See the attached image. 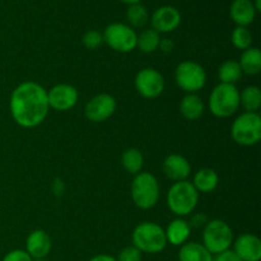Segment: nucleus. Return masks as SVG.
I'll use <instances>...</instances> for the list:
<instances>
[{
  "mask_svg": "<svg viewBox=\"0 0 261 261\" xmlns=\"http://www.w3.org/2000/svg\"><path fill=\"white\" fill-rule=\"evenodd\" d=\"M9 109L15 124L33 129L45 121L50 111L47 91L36 82H23L10 94Z\"/></svg>",
  "mask_w": 261,
  "mask_h": 261,
  "instance_id": "1",
  "label": "nucleus"
},
{
  "mask_svg": "<svg viewBox=\"0 0 261 261\" xmlns=\"http://www.w3.org/2000/svg\"><path fill=\"white\" fill-rule=\"evenodd\" d=\"M133 246L145 254H160L167 246L165 229L153 222L138 224L132 234Z\"/></svg>",
  "mask_w": 261,
  "mask_h": 261,
  "instance_id": "2",
  "label": "nucleus"
},
{
  "mask_svg": "<svg viewBox=\"0 0 261 261\" xmlns=\"http://www.w3.org/2000/svg\"><path fill=\"white\" fill-rule=\"evenodd\" d=\"M199 203V193L190 181H178L167 193V206L175 216L185 217L195 211Z\"/></svg>",
  "mask_w": 261,
  "mask_h": 261,
  "instance_id": "3",
  "label": "nucleus"
},
{
  "mask_svg": "<svg viewBox=\"0 0 261 261\" xmlns=\"http://www.w3.org/2000/svg\"><path fill=\"white\" fill-rule=\"evenodd\" d=\"M240 109V91L234 84L219 83L209 96V110L219 119H227Z\"/></svg>",
  "mask_w": 261,
  "mask_h": 261,
  "instance_id": "4",
  "label": "nucleus"
},
{
  "mask_svg": "<svg viewBox=\"0 0 261 261\" xmlns=\"http://www.w3.org/2000/svg\"><path fill=\"white\" fill-rule=\"evenodd\" d=\"M132 199L139 209L147 211L160 200V184L153 173L139 172L132 182Z\"/></svg>",
  "mask_w": 261,
  "mask_h": 261,
  "instance_id": "5",
  "label": "nucleus"
},
{
  "mask_svg": "<svg viewBox=\"0 0 261 261\" xmlns=\"http://www.w3.org/2000/svg\"><path fill=\"white\" fill-rule=\"evenodd\" d=\"M203 245L212 255L221 254L233 245V231L222 219L206 222L203 229Z\"/></svg>",
  "mask_w": 261,
  "mask_h": 261,
  "instance_id": "6",
  "label": "nucleus"
},
{
  "mask_svg": "<svg viewBox=\"0 0 261 261\" xmlns=\"http://www.w3.org/2000/svg\"><path fill=\"white\" fill-rule=\"evenodd\" d=\"M231 137L242 147H251L261 139V117L257 112H244L231 126Z\"/></svg>",
  "mask_w": 261,
  "mask_h": 261,
  "instance_id": "7",
  "label": "nucleus"
},
{
  "mask_svg": "<svg viewBox=\"0 0 261 261\" xmlns=\"http://www.w3.org/2000/svg\"><path fill=\"white\" fill-rule=\"evenodd\" d=\"M103 42L117 53H132L137 48L138 33L125 23H111L105 28Z\"/></svg>",
  "mask_w": 261,
  "mask_h": 261,
  "instance_id": "8",
  "label": "nucleus"
},
{
  "mask_svg": "<svg viewBox=\"0 0 261 261\" xmlns=\"http://www.w3.org/2000/svg\"><path fill=\"white\" fill-rule=\"evenodd\" d=\"M175 82L186 93H196L206 83V73L195 61H182L176 66Z\"/></svg>",
  "mask_w": 261,
  "mask_h": 261,
  "instance_id": "9",
  "label": "nucleus"
},
{
  "mask_svg": "<svg viewBox=\"0 0 261 261\" xmlns=\"http://www.w3.org/2000/svg\"><path fill=\"white\" fill-rule=\"evenodd\" d=\"M135 89L142 97L154 99L165 91V78L153 68H144L135 75Z\"/></svg>",
  "mask_w": 261,
  "mask_h": 261,
  "instance_id": "10",
  "label": "nucleus"
},
{
  "mask_svg": "<svg viewBox=\"0 0 261 261\" xmlns=\"http://www.w3.org/2000/svg\"><path fill=\"white\" fill-rule=\"evenodd\" d=\"M116 99L109 93H99L92 97L86 105L84 114L92 122H102L109 120L116 111Z\"/></svg>",
  "mask_w": 261,
  "mask_h": 261,
  "instance_id": "11",
  "label": "nucleus"
},
{
  "mask_svg": "<svg viewBox=\"0 0 261 261\" xmlns=\"http://www.w3.org/2000/svg\"><path fill=\"white\" fill-rule=\"evenodd\" d=\"M79 98L78 89L71 84L61 83L54 86L47 91V99L50 109L65 112L73 109Z\"/></svg>",
  "mask_w": 261,
  "mask_h": 261,
  "instance_id": "12",
  "label": "nucleus"
},
{
  "mask_svg": "<svg viewBox=\"0 0 261 261\" xmlns=\"http://www.w3.org/2000/svg\"><path fill=\"white\" fill-rule=\"evenodd\" d=\"M150 24L152 28L158 33H170L177 30L181 24V13L177 8L172 5H163L150 17Z\"/></svg>",
  "mask_w": 261,
  "mask_h": 261,
  "instance_id": "13",
  "label": "nucleus"
},
{
  "mask_svg": "<svg viewBox=\"0 0 261 261\" xmlns=\"http://www.w3.org/2000/svg\"><path fill=\"white\" fill-rule=\"evenodd\" d=\"M233 251L242 261H260L261 240L252 233H244L233 241Z\"/></svg>",
  "mask_w": 261,
  "mask_h": 261,
  "instance_id": "14",
  "label": "nucleus"
},
{
  "mask_svg": "<svg viewBox=\"0 0 261 261\" xmlns=\"http://www.w3.org/2000/svg\"><path fill=\"white\" fill-rule=\"evenodd\" d=\"M51 247L53 242L50 236L43 229H35L28 234L25 240V251L33 260L46 259L50 254Z\"/></svg>",
  "mask_w": 261,
  "mask_h": 261,
  "instance_id": "15",
  "label": "nucleus"
},
{
  "mask_svg": "<svg viewBox=\"0 0 261 261\" xmlns=\"http://www.w3.org/2000/svg\"><path fill=\"white\" fill-rule=\"evenodd\" d=\"M162 168L165 175L175 182L186 181L191 172V166L189 161L180 154L167 155L163 161Z\"/></svg>",
  "mask_w": 261,
  "mask_h": 261,
  "instance_id": "16",
  "label": "nucleus"
},
{
  "mask_svg": "<svg viewBox=\"0 0 261 261\" xmlns=\"http://www.w3.org/2000/svg\"><path fill=\"white\" fill-rule=\"evenodd\" d=\"M256 9L251 0H233L229 7L231 19L239 27H247L254 22L256 17Z\"/></svg>",
  "mask_w": 261,
  "mask_h": 261,
  "instance_id": "17",
  "label": "nucleus"
},
{
  "mask_svg": "<svg viewBox=\"0 0 261 261\" xmlns=\"http://www.w3.org/2000/svg\"><path fill=\"white\" fill-rule=\"evenodd\" d=\"M166 233V240H167V244L172 245V246H182L184 244H186L190 237L191 233V226L190 223L185 221L182 218L173 219L170 224L167 226V228L165 229Z\"/></svg>",
  "mask_w": 261,
  "mask_h": 261,
  "instance_id": "18",
  "label": "nucleus"
},
{
  "mask_svg": "<svg viewBox=\"0 0 261 261\" xmlns=\"http://www.w3.org/2000/svg\"><path fill=\"white\" fill-rule=\"evenodd\" d=\"M204 102L201 97H199L196 93H186L184 98L180 102V112L184 116V119L189 121H195L200 119L204 114Z\"/></svg>",
  "mask_w": 261,
  "mask_h": 261,
  "instance_id": "19",
  "label": "nucleus"
},
{
  "mask_svg": "<svg viewBox=\"0 0 261 261\" xmlns=\"http://www.w3.org/2000/svg\"><path fill=\"white\" fill-rule=\"evenodd\" d=\"M194 188L198 193L209 194L217 189L219 184V176L212 168H201L194 175L193 182Z\"/></svg>",
  "mask_w": 261,
  "mask_h": 261,
  "instance_id": "20",
  "label": "nucleus"
},
{
  "mask_svg": "<svg viewBox=\"0 0 261 261\" xmlns=\"http://www.w3.org/2000/svg\"><path fill=\"white\" fill-rule=\"evenodd\" d=\"M178 261H213V255L199 242H186L180 247Z\"/></svg>",
  "mask_w": 261,
  "mask_h": 261,
  "instance_id": "21",
  "label": "nucleus"
},
{
  "mask_svg": "<svg viewBox=\"0 0 261 261\" xmlns=\"http://www.w3.org/2000/svg\"><path fill=\"white\" fill-rule=\"evenodd\" d=\"M242 73L247 75H257L261 70V51L257 47H249L242 51L239 61Z\"/></svg>",
  "mask_w": 261,
  "mask_h": 261,
  "instance_id": "22",
  "label": "nucleus"
},
{
  "mask_svg": "<svg viewBox=\"0 0 261 261\" xmlns=\"http://www.w3.org/2000/svg\"><path fill=\"white\" fill-rule=\"evenodd\" d=\"M240 106L245 112H257L261 107V91L259 87L249 86L240 92Z\"/></svg>",
  "mask_w": 261,
  "mask_h": 261,
  "instance_id": "23",
  "label": "nucleus"
},
{
  "mask_svg": "<svg viewBox=\"0 0 261 261\" xmlns=\"http://www.w3.org/2000/svg\"><path fill=\"white\" fill-rule=\"evenodd\" d=\"M121 165L126 172L132 175H138L142 172V168L144 166V157L142 152L137 148H129L122 153Z\"/></svg>",
  "mask_w": 261,
  "mask_h": 261,
  "instance_id": "24",
  "label": "nucleus"
},
{
  "mask_svg": "<svg viewBox=\"0 0 261 261\" xmlns=\"http://www.w3.org/2000/svg\"><path fill=\"white\" fill-rule=\"evenodd\" d=\"M242 70L239 61L236 60H226L218 69V78L221 83L234 84L242 78Z\"/></svg>",
  "mask_w": 261,
  "mask_h": 261,
  "instance_id": "25",
  "label": "nucleus"
},
{
  "mask_svg": "<svg viewBox=\"0 0 261 261\" xmlns=\"http://www.w3.org/2000/svg\"><path fill=\"white\" fill-rule=\"evenodd\" d=\"M161 36L153 28L143 30L137 37V47L144 54H152L158 50Z\"/></svg>",
  "mask_w": 261,
  "mask_h": 261,
  "instance_id": "26",
  "label": "nucleus"
},
{
  "mask_svg": "<svg viewBox=\"0 0 261 261\" xmlns=\"http://www.w3.org/2000/svg\"><path fill=\"white\" fill-rule=\"evenodd\" d=\"M126 19L132 28H143L149 22V14H148L147 8L140 3L129 5L126 10Z\"/></svg>",
  "mask_w": 261,
  "mask_h": 261,
  "instance_id": "27",
  "label": "nucleus"
},
{
  "mask_svg": "<svg viewBox=\"0 0 261 261\" xmlns=\"http://www.w3.org/2000/svg\"><path fill=\"white\" fill-rule=\"evenodd\" d=\"M231 42L239 50H247L252 45V33L247 27H239L237 25L231 35Z\"/></svg>",
  "mask_w": 261,
  "mask_h": 261,
  "instance_id": "28",
  "label": "nucleus"
},
{
  "mask_svg": "<svg viewBox=\"0 0 261 261\" xmlns=\"http://www.w3.org/2000/svg\"><path fill=\"white\" fill-rule=\"evenodd\" d=\"M82 41H83V45L86 48L96 50V48H98L103 43V36H102V32H99V31L92 30L84 33Z\"/></svg>",
  "mask_w": 261,
  "mask_h": 261,
  "instance_id": "29",
  "label": "nucleus"
},
{
  "mask_svg": "<svg viewBox=\"0 0 261 261\" xmlns=\"http://www.w3.org/2000/svg\"><path fill=\"white\" fill-rule=\"evenodd\" d=\"M116 261H142V252L135 246H126L119 252Z\"/></svg>",
  "mask_w": 261,
  "mask_h": 261,
  "instance_id": "30",
  "label": "nucleus"
},
{
  "mask_svg": "<svg viewBox=\"0 0 261 261\" xmlns=\"http://www.w3.org/2000/svg\"><path fill=\"white\" fill-rule=\"evenodd\" d=\"M2 261H33L25 250H13L8 252Z\"/></svg>",
  "mask_w": 261,
  "mask_h": 261,
  "instance_id": "31",
  "label": "nucleus"
},
{
  "mask_svg": "<svg viewBox=\"0 0 261 261\" xmlns=\"http://www.w3.org/2000/svg\"><path fill=\"white\" fill-rule=\"evenodd\" d=\"M213 261H242L237 256L236 252L233 250H226V251L221 252V254H217L213 256Z\"/></svg>",
  "mask_w": 261,
  "mask_h": 261,
  "instance_id": "32",
  "label": "nucleus"
},
{
  "mask_svg": "<svg viewBox=\"0 0 261 261\" xmlns=\"http://www.w3.org/2000/svg\"><path fill=\"white\" fill-rule=\"evenodd\" d=\"M173 47H175V43H173L172 40H170V38H161L158 48H160L162 53L170 54L171 51L173 50Z\"/></svg>",
  "mask_w": 261,
  "mask_h": 261,
  "instance_id": "33",
  "label": "nucleus"
},
{
  "mask_svg": "<svg viewBox=\"0 0 261 261\" xmlns=\"http://www.w3.org/2000/svg\"><path fill=\"white\" fill-rule=\"evenodd\" d=\"M88 261H116V257L111 256V255L101 254V255H96V256H93Z\"/></svg>",
  "mask_w": 261,
  "mask_h": 261,
  "instance_id": "34",
  "label": "nucleus"
},
{
  "mask_svg": "<svg viewBox=\"0 0 261 261\" xmlns=\"http://www.w3.org/2000/svg\"><path fill=\"white\" fill-rule=\"evenodd\" d=\"M252 4H254L256 12H260V10H261V0H255V2H252Z\"/></svg>",
  "mask_w": 261,
  "mask_h": 261,
  "instance_id": "35",
  "label": "nucleus"
},
{
  "mask_svg": "<svg viewBox=\"0 0 261 261\" xmlns=\"http://www.w3.org/2000/svg\"><path fill=\"white\" fill-rule=\"evenodd\" d=\"M121 2L125 3V4L132 5V4H138V3H140L142 0H121Z\"/></svg>",
  "mask_w": 261,
  "mask_h": 261,
  "instance_id": "36",
  "label": "nucleus"
},
{
  "mask_svg": "<svg viewBox=\"0 0 261 261\" xmlns=\"http://www.w3.org/2000/svg\"><path fill=\"white\" fill-rule=\"evenodd\" d=\"M33 261H46L45 259H36V260H33Z\"/></svg>",
  "mask_w": 261,
  "mask_h": 261,
  "instance_id": "37",
  "label": "nucleus"
}]
</instances>
